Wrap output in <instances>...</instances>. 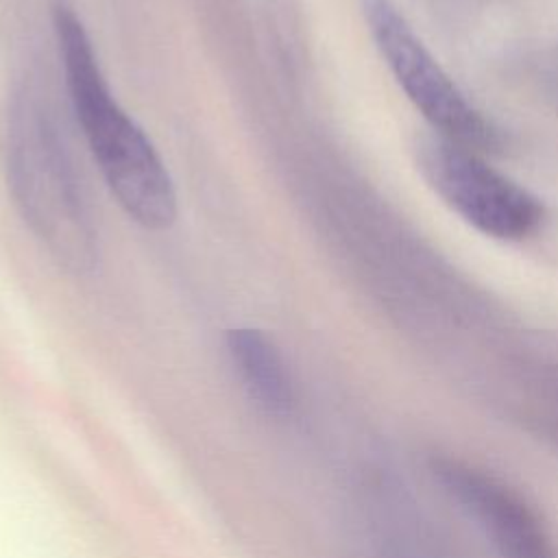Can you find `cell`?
I'll return each instance as SVG.
<instances>
[{"instance_id": "cell-2", "label": "cell", "mask_w": 558, "mask_h": 558, "mask_svg": "<svg viewBox=\"0 0 558 558\" xmlns=\"http://www.w3.org/2000/svg\"><path fill=\"white\" fill-rule=\"evenodd\" d=\"M7 181L48 255L74 275L89 272L98 259L94 222L50 109L31 89L11 102Z\"/></svg>"}, {"instance_id": "cell-4", "label": "cell", "mask_w": 558, "mask_h": 558, "mask_svg": "<svg viewBox=\"0 0 558 558\" xmlns=\"http://www.w3.org/2000/svg\"><path fill=\"white\" fill-rule=\"evenodd\" d=\"M418 161L436 194L482 233L521 240L538 229V198L490 168L475 150L436 135L423 142Z\"/></svg>"}, {"instance_id": "cell-5", "label": "cell", "mask_w": 558, "mask_h": 558, "mask_svg": "<svg viewBox=\"0 0 558 558\" xmlns=\"http://www.w3.org/2000/svg\"><path fill=\"white\" fill-rule=\"evenodd\" d=\"M429 475L475 525L493 558H558V541L534 504L504 477L458 456H432Z\"/></svg>"}, {"instance_id": "cell-3", "label": "cell", "mask_w": 558, "mask_h": 558, "mask_svg": "<svg viewBox=\"0 0 558 558\" xmlns=\"http://www.w3.org/2000/svg\"><path fill=\"white\" fill-rule=\"evenodd\" d=\"M362 11L392 76L438 135L471 150L493 148L495 129L447 76L392 0H362Z\"/></svg>"}, {"instance_id": "cell-1", "label": "cell", "mask_w": 558, "mask_h": 558, "mask_svg": "<svg viewBox=\"0 0 558 558\" xmlns=\"http://www.w3.org/2000/svg\"><path fill=\"white\" fill-rule=\"evenodd\" d=\"M52 24L74 116L109 192L140 227L168 229L177 218V192L166 163L113 98L92 39L65 0L54 2Z\"/></svg>"}, {"instance_id": "cell-7", "label": "cell", "mask_w": 558, "mask_h": 558, "mask_svg": "<svg viewBox=\"0 0 558 558\" xmlns=\"http://www.w3.org/2000/svg\"><path fill=\"white\" fill-rule=\"evenodd\" d=\"M227 353L248 399L272 418L294 412V386L275 342L259 329L238 327L227 333Z\"/></svg>"}, {"instance_id": "cell-6", "label": "cell", "mask_w": 558, "mask_h": 558, "mask_svg": "<svg viewBox=\"0 0 558 558\" xmlns=\"http://www.w3.org/2000/svg\"><path fill=\"white\" fill-rule=\"evenodd\" d=\"M357 508L379 558H458L449 532L388 469H366Z\"/></svg>"}]
</instances>
